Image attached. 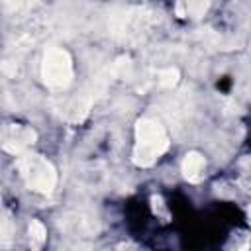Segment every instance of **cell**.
Here are the masks:
<instances>
[{
  "label": "cell",
  "mask_w": 251,
  "mask_h": 251,
  "mask_svg": "<svg viewBox=\"0 0 251 251\" xmlns=\"http://www.w3.org/2000/svg\"><path fill=\"white\" fill-rule=\"evenodd\" d=\"M169 135L159 122L141 118L135 124V145L131 159L137 167H151L169 149Z\"/></svg>",
  "instance_id": "6da1fadb"
},
{
  "label": "cell",
  "mask_w": 251,
  "mask_h": 251,
  "mask_svg": "<svg viewBox=\"0 0 251 251\" xmlns=\"http://www.w3.org/2000/svg\"><path fill=\"white\" fill-rule=\"evenodd\" d=\"M16 167L20 171V176L24 178V182L27 184L29 190L39 192V194H49L53 192L55 184H57V171L51 165V161H47L45 157L31 153V151H24L20 155H16Z\"/></svg>",
  "instance_id": "7a4b0ae2"
},
{
  "label": "cell",
  "mask_w": 251,
  "mask_h": 251,
  "mask_svg": "<svg viewBox=\"0 0 251 251\" xmlns=\"http://www.w3.org/2000/svg\"><path fill=\"white\" fill-rule=\"evenodd\" d=\"M41 78L49 88H67L73 80V59L63 47H49L41 61Z\"/></svg>",
  "instance_id": "3957f363"
},
{
  "label": "cell",
  "mask_w": 251,
  "mask_h": 251,
  "mask_svg": "<svg viewBox=\"0 0 251 251\" xmlns=\"http://www.w3.org/2000/svg\"><path fill=\"white\" fill-rule=\"evenodd\" d=\"M204 171H206V159L196 153V151H190L184 155L182 159V175L188 182H200L204 178Z\"/></svg>",
  "instance_id": "277c9868"
},
{
  "label": "cell",
  "mask_w": 251,
  "mask_h": 251,
  "mask_svg": "<svg viewBox=\"0 0 251 251\" xmlns=\"http://www.w3.org/2000/svg\"><path fill=\"white\" fill-rule=\"evenodd\" d=\"M210 8V0H176V14L182 18H200Z\"/></svg>",
  "instance_id": "5b68a950"
},
{
  "label": "cell",
  "mask_w": 251,
  "mask_h": 251,
  "mask_svg": "<svg viewBox=\"0 0 251 251\" xmlns=\"http://www.w3.org/2000/svg\"><path fill=\"white\" fill-rule=\"evenodd\" d=\"M159 78V84L161 86H165V88H173L176 82H178V69H173V67H169V69H165V71H161L159 75H157Z\"/></svg>",
  "instance_id": "8992f818"
},
{
  "label": "cell",
  "mask_w": 251,
  "mask_h": 251,
  "mask_svg": "<svg viewBox=\"0 0 251 251\" xmlns=\"http://www.w3.org/2000/svg\"><path fill=\"white\" fill-rule=\"evenodd\" d=\"M45 235H47V229L45 226L39 222V220H31L29 222V237L35 245H41L45 241Z\"/></svg>",
  "instance_id": "52a82bcc"
}]
</instances>
